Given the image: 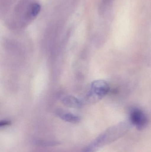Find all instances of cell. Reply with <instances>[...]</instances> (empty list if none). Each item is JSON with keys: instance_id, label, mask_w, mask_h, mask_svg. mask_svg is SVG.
Segmentation results:
<instances>
[{"instance_id": "8992f818", "label": "cell", "mask_w": 151, "mask_h": 152, "mask_svg": "<svg viewBox=\"0 0 151 152\" xmlns=\"http://www.w3.org/2000/svg\"><path fill=\"white\" fill-rule=\"evenodd\" d=\"M40 5L38 3L32 4L30 9V14L32 17H35L38 15L40 10Z\"/></svg>"}, {"instance_id": "5b68a950", "label": "cell", "mask_w": 151, "mask_h": 152, "mask_svg": "<svg viewBox=\"0 0 151 152\" xmlns=\"http://www.w3.org/2000/svg\"><path fill=\"white\" fill-rule=\"evenodd\" d=\"M62 102L66 106L74 108L81 107V102L78 98L72 96H66L62 98Z\"/></svg>"}, {"instance_id": "52a82bcc", "label": "cell", "mask_w": 151, "mask_h": 152, "mask_svg": "<svg viewBox=\"0 0 151 152\" xmlns=\"http://www.w3.org/2000/svg\"><path fill=\"white\" fill-rule=\"evenodd\" d=\"M10 123V122L8 121H0V127L9 125Z\"/></svg>"}, {"instance_id": "7a4b0ae2", "label": "cell", "mask_w": 151, "mask_h": 152, "mask_svg": "<svg viewBox=\"0 0 151 152\" xmlns=\"http://www.w3.org/2000/svg\"><path fill=\"white\" fill-rule=\"evenodd\" d=\"M109 90L110 87L105 80H95L90 85L88 98L91 102L99 101L107 95Z\"/></svg>"}, {"instance_id": "3957f363", "label": "cell", "mask_w": 151, "mask_h": 152, "mask_svg": "<svg viewBox=\"0 0 151 152\" xmlns=\"http://www.w3.org/2000/svg\"><path fill=\"white\" fill-rule=\"evenodd\" d=\"M130 122L137 129L142 130L148 125V118L143 111L137 108L133 109L129 114Z\"/></svg>"}, {"instance_id": "6da1fadb", "label": "cell", "mask_w": 151, "mask_h": 152, "mask_svg": "<svg viewBox=\"0 0 151 152\" xmlns=\"http://www.w3.org/2000/svg\"><path fill=\"white\" fill-rule=\"evenodd\" d=\"M128 124L121 123L112 127L99 135L87 145L82 152H94L116 141L124 135L129 130Z\"/></svg>"}, {"instance_id": "277c9868", "label": "cell", "mask_w": 151, "mask_h": 152, "mask_svg": "<svg viewBox=\"0 0 151 152\" xmlns=\"http://www.w3.org/2000/svg\"><path fill=\"white\" fill-rule=\"evenodd\" d=\"M57 115L63 120L72 124L79 123L80 121V118L78 115L62 110L58 111Z\"/></svg>"}]
</instances>
